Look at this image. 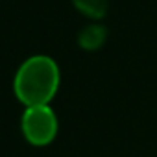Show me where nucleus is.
Returning <instances> with one entry per match:
<instances>
[{
	"label": "nucleus",
	"mask_w": 157,
	"mask_h": 157,
	"mask_svg": "<svg viewBox=\"0 0 157 157\" xmlns=\"http://www.w3.org/2000/svg\"><path fill=\"white\" fill-rule=\"evenodd\" d=\"M74 6L89 17L100 19L107 11V0H74Z\"/></svg>",
	"instance_id": "obj_3"
},
{
	"label": "nucleus",
	"mask_w": 157,
	"mask_h": 157,
	"mask_svg": "<svg viewBox=\"0 0 157 157\" xmlns=\"http://www.w3.org/2000/svg\"><path fill=\"white\" fill-rule=\"evenodd\" d=\"M61 82L57 63L43 54L28 57L17 70L13 91L21 104L26 107L46 105L56 96Z\"/></svg>",
	"instance_id": "obj_1"
},
{
	"label": "nucleus",
	"mask_w": 157,
	"mask_h": 157,
	"mask_svg": "<svg viewBox=\"0 0 157 157\" xmlns=\"http://www.w3.org/2000/svg\"><path fill=\"white\" fill-rule=\"evenodd\" d=\"M22 135L32 146H46L57 135V117L54 109L46 105H32L26 107L21 120Z\"/></svg>",
	"instance_id": "obj_2"
},
{
	"label": "nucleus",
	"mask_w": 157,
	"mask_h": 157,
	"mask_svg": "<svg viewBox=\"0 0 157 157\" xmlns=\"http://www.w3.org/2000/svg\"><path fill=\"white\" fill-rule=\"evenodd\" d=\"M104 39H105V32L100 26H89L80 33V44L83 48H96L104 43Z\"/></svg>",
	"instance_id": "obj_4"
}]
</instances>
